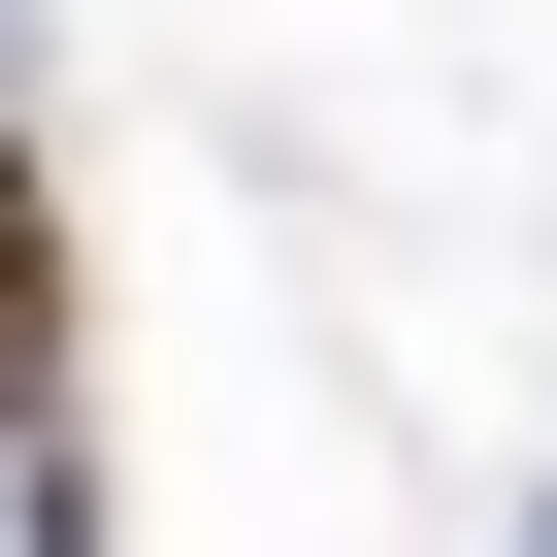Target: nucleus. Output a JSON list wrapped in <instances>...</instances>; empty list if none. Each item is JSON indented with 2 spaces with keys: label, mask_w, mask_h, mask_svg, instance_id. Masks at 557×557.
<instances>
[{
  "label": "nucleus",
  "mask_w": 557,
  "mask_h": 557,
  "mask_svg": "<svg viewBox=\"0 0 557 557\" xmlns=\"http://www.w3.org/2000/svg\"><path fill=\"white\" fill-rule=\"evenodd\" d=\"M0 426H66V164L0 132Z\"/></svg>",
  "instance_id": "nucleus-1"
}]
</instances>
